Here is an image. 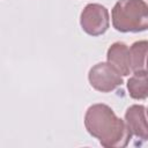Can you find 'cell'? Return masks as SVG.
Returning a JSON list of instances; mask_svg holds the SVG:
<instances>
[{
	"label": "cell",
	"mask_w": 148,
	"mask_h": 148,
	"mask_svg": "<svg viewBox=\"0 0 148 148\" xmlns=\"http://www.w3.org/2000/svg\"><path fill=\"white\" fill-rule=\"evenodd\" d=\"M87 132L98 139L105 148H124L131 140V132L125 121L117 117L114 111L106 104L90 105L84 114Z\"/></svg>",
	"instance_id": "obj_1"
},
{
	"label": "cell",
	"mask_w": 148,
	"mask_h": 148,
	"mask_svg": "<svg viewBox=\"0 0 148 148\" xmlns=\"http://www.w3.org/2000/svg\"><path fill=\"white\" fill-rule=\"evenodd\" d=\"M111 18L117 31H145L148 28V6L145 0H119L112 8Z\"/></svg>",
	"instance_id": "obj_2"
},
{
	"label": "cell",
	"mask_w": 148,
	"mask_h": 148,
	"mask_svg": "<svg viewBox=\"0 0 148 148\" xmlns=\"http://www.w3.org/2000/svg\"><path fill=\"white\" fill-rule=\"evenodd\" d=\"M82 30L90 36H101L110 25L109 10L101 3H88L80 15Z\"/></svg>",
	"instance_id": "obj_3"
},
{
	"label": "cell",
	"mask_w": 148,
	"mask_h": 148,
	"mask_svg": "<svg viewBox=\"0 0 148 148\" xmlns=\"http://www.w3.org/2000/svg\"><path fill=\"white\" fill-rule=\"evenodd\" d=\"M88 80L90 86L101 92L113 91L123 84L121 75L109 62H98L94 65L88 73Z\"/></svg>",
	"instance_id": "obj_4"
},
{
	"label": "cell",
	"mask_w": 148,
	"mask_h": 148,
	"mask_svg": "<svg viewBox=\"0 0 148 148\" xmlns=\"http://www.w3.org/2000/svg\"><path fill=\"white\" fill-rule=\"evenodd\" d=\"M125 124L132 135L146 141L148 139V127L146 118V106L141 104L131 105L125 112Z\"/></svg>",
	"instance_id": "obj_5"
},
{
	"label": "cell",
	"mask_w": 148,
	"mask_h": 148,
	"mask_svg": "<svg viewBox=\"0 0 148 148\" xmlns=\"http://www.w3.org/2000/svg\"><path fill=\"white\" fill-rule=\"evenodd\" d=\"M108 62L121 75L127 76L131 73L128 46L123 42H114L110 45L106 53Z\"/></svg>",
	"instance_id": "obj_6"
},
{
	"label": "cell",
	"mask_w": 148,
	"mask_h": 148,
	"mask_svg": "<svg viewBox=\"0 0 148 148\" xmlns=\"http://www.w3.org/2000/svg\"><path fill=\"white\" fill-rule=\"evenodd\" d=\"M147 50H148L147 40H138L131 45V47L128 49L131 72L134 73L139 71H147L146 69Z\"/></svg>",
	"instance_id": "obj_7"
},
{
	"label": "cell",
	"mask_w": 148,
	"mask_h": 148,
	"mask_svg": "<svg viewBox=\"0 0 148 148\" xmlns=\"http://www.w3.org/2000/svg\"><path fill=\"white\" fill-rule=\"evenodd\" d=\"M128 94L134 99H146L148 96L147 71L134 72L133 76L127 81Z\"/></svg>",
	"instance_id": "obj_8"
}]
</instances>
